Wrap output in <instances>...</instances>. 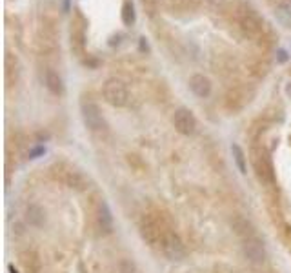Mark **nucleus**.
Here are the masks:
<instances>
[{
    "instance_id": "18",
    "label": "nucleus",
    "mask_w": 291,
    "mask_h": 273,
    "mask_svg": "<svg viewBox=\"0 0 291 273\" xmlns=\"http://www.w3.org/2000/svg\"><path fill=\"white\" fill-rule=\"evenodd\" d=\"M20 264L26 273H38L40 272V260L36 257L35 252H24L20 253Z\"/></svg>"
},
{
    "instance_id": "4",
    "label": "nucleus",
    "mask_w": 291,
    "mask_h": 273,
    "mask_svg": "<svg viewBox=\"0 0 291 273\" xmlns=\"http://www.w3.org/2000/svg\"><path fill=\"white\" fill-rule=\"evenodd\" d=\"M167 228L160 220L153 218L151 215H146L142 220H140V235L142 239L151 246V248H157L160 250V244H162V239L166 235Z\"/></svg>"
},
{
    "instance_id": "30",
    "label": "nucleus",
    "mask_w": 291,
    "mask_h": 273,
    "mask_svg": "<svg viewBox=\"0 0 291 273\" xmlns=\"http://www.w3.org/2000/svg\"><path fill=\"white\" fill-rule=\"evenodd\" d=\"M62 11H64V13H70V11H71L70 0H64V2H62Z\"/></svg>"
},
{
    "instance_id": "7",
    "label": "nucleus",
    "mask_w": 291,
    "mask_h": 273,
    "mask_svg": "<svg viewBox=\"0 0 291 273\" xmlns=\"http://www.w3.org/2000/svg\"><path fill=\"white\" fill-rule=\"evenodd\" d=\"M173 126L181 135H193L197 131V118H195L193 111L187 108H179L173 113Z\"/></svg>"
},
{
    "instance_id": "29",
    "label": "nucleus",
    "mask_w": 291,
    "mask_h": 273,
    "mask_svg": "<svg viewBox=\"0 0 291 273\" xmlns=\"http://www.w3.org/2000/svg\"><path fill=\"white\" fill-rule=\"evenodd\" d=\"M278 6L284 7V9H288V7H291V0H275Z\"/></svg>"
},
{
    "instance_id": "11",
    "label": "nucleus",
    "mask_w": 291,
    "mask_h": 273,
    "mask_svg": "<svg viewBox=\"0 0 291 273\" xmlns=\"http://www.w3.org/2000/svg\"><path fill=\"white\" fill-rule=\"evenodd\" d=\"M189 89L193 91V95H197L199 98H208L211 95V89H213V84L206 75L202 73H195L189 78Z\"/></svg>"
},
{
    "instance_id": "6",
    "label": "nucleus",
    "mask_w": 291,
    "mask_h": 273,
    "mask_svg": "<svg viewBox=\"0 0 291 273\" xmlns=\"http://www.w3.org/2000/svg\"><path fill=\"white\" fill-rule=\"evenodd\" d=\"M160 250L166 255L169 260H182L186 257V248L182 244L181 237L175 232L167 230L164 239H162V244H160Z\"/></svg>"
},
{
    "instance_id": "32",
    "label": "nucleus",
    "mask_w": 291,
    "mask_h": 273,
    "mask_svg": "<svg viewBox=\"0 0 291 273\" xmlns=\"http://www.w3.org/2000/svg\"><path fill=\"white\" fill-rule=\"evenodd\" d=\"M286 91H288V95L291 97V84H288V88H286Z\"/></svg>"
},
{
    "instance_id": "15",
    "label": "nucleus",
    "mask_w": 291,
    "mask_h": 273,
    "mask_svg": "<svg viewBox=\"0 0 291 273\" xmlns=\"http://www.w3.org/2000/svg\"><path fill=\"white\" fill-rule=\"evenodd\" d=\"M62 180L66 184L70 186L71 190H76V191H82L86 190V186H88V180L84 177L80 171L76 170H66L62 173Z\"/></svg>"
},
{
    "instance_id": "26",
    "label": "nucleus",
    "mask_w": 291,
    "mask_h": 273,
    "mask_svg": "<svg viewBox=\"0 0 291 273\" xmlns=\"http://www.w3.org/2000/svg\"><path fill=\"white\" fill-rule=\"evenodd\" d=\"M124 37H122V33H117V35H111L109 37V40H108V44L109 46H118L120 44V40H122Z\"/></svg>"
},
{
    "instance_id": "17",
    "label": "nucleus",
    "mask_w": 291,
    "mask_h": 273,
    "mask_svg": "<svg viewBox=\"0 0 291 273\" xmlns=\"http://www.w3.org/2000/svg\"><path fill=\"white\" fill-rule=\"evenodd\" d=\"M98 226L104 233L113 232V215H111L108 202H100L98 206Z\"/></svg>"
},
{
    "instance_id": "21",
    "label": "nucleus",
    "mask_w": 291,
    "mask_h": 273,
    "mask_svg": "<svg viewBox=\"0 0 291 273\" xmlns=\"http://www.w3.org/2000/svg\"><path fill=\"white\" fill-rule=\"evenodd\" d=\"M231 153H233V160H235L238 171H240L242 175H246V173H248V157H246L244 150L238 144H231Z\"/></svg>"
},
{
    "instance_id": "24",
    "label": "nucleus",
    "mask_w": 291,
    "mask_h": 273,
    "mask_svg": "<svg viewBox=\"0 0 291 273\" xmlns=\"http://www.w3.org/2000/svg\"><path fill=\"white\" fill-rule=\"evenodd\" d=\"M120 273H139V270H137V266H135V262L133 260H120Z\"/></svg>"
},
{
    "instance_id": "12",
    "label": "nucleus",
    "mask_w": 291,
    "mask_h": 273,
    "mask_svg": "<svg viewBox=\"0 0 291 273\" xmlns=\"http://www.w3.org/2000/svg\"><path fill=\"white\" fill-rule=\"evenodd\" d=\"M231 226H233V230L235 233L240 237L242 240H248V239H255L256 237V230L255 226L251 224V220H248L246 217H235L231 220Z\"/></svg>"
},
{
    "instance_id": "25",
    "label": "nucleus",
    "mask_w": 291,
    "mask_h": 273,
    "mask_svg": "<svg viewBox=\"0 0 291 273\" xmlns=\"http://www.w3.org/2000/svg\"><path fill=\"white\" fill-rule=\"evenodd\" d=\"M288 58H290V55H288V51L286 49H277V62L278 64H286L288 62Z\"/></svg>"
},
{
    "instance_id": "2",
    "label": "nucleus",
    "mask_w": 291,
    "mask_h": 273,
    "mask_svg": "<svg viewBox=\"0 0 291 273\" xmlns=\"http://www.w3.org/2000/svg\"><path fill=\"white\" fill-rule=\"evenodd\" d=\"M102 97L104 100L113 108H126L129 102V91L124 80L120 78H108L102 86Z\"/></svg>"
},
{
    "instance_id": "10",
    "label": "nucleus",
    "mask_w": 291,
    "mask_h": 273,
    "mask_svg": "<svg viewBox=\"0 0 291 273\" xmlns=\"http://www.w3.org/2000/svg\"><path fill=\"white\" fill-rule=\"evenodd\" d=\"M4 78H6L7 89L17 86L20 78V64H18L17 55H13L11 51H6V57H4Z\"/></svg>"
},
{
    "instance_id": "27",
    "label": "nucleus",
    "mask_w": 291,
    "mask_h": 273,
    "mask_svg": "<svg viewBox=\"0 0 291 273\" xmlns=\"http://www.w3.org/2000/svg\"><path fill=\"white\" fill-rule=\"evenodd\" d=\"M139 48L142 53H149V44H147V40H146V37H140L139 39Z\"/></svg>"
},
{
    "instance_id": "16",
    "label": "nucleus",
    "mask_w": 291,
    "mask_h": 273,
    "mask_svg": "<svg viewBox=\"0 0 291 273\" xmlns=\"http://www.w3.org/2000/svg\"><path fill=\"white\" fill-rule=\"evenodd\" d=\"M26 220L33 228H42V226L46 224V212H44V208H40L38 204H29L28 210H26Z\"/></svg>"
},
{
    "instance_id": "28",
    "label": "nucleus",
    "mask_w": 291,
    "mask_h": 273,
    "mask_svg": "<svg viewBox=\"0 0 291 273\" xmlns=\"http://www.w3.org/2000/svg\"><path fill=\"white\" fill-rule=\"evenodd\" d=\"M44 148H35V150L29 151V155H31V158H36V155H40V153H44Z\"/></svg>"
},
{
    "instance_id": "19",
    "label": "nucleus",
    "mask_w": 291,
    "mask_h": 273,
    "mask_svg": "<svg viewBox=\"0 0 291 273\" xmlns=\"http://www.w3.org/2000/svg\"><path fill=\"white\" fill-rule=\"evenodd\" d=\"M248 69H250L251 75L255 77H266L268 75V71H270V62L266 60V58H251L250 62H248Z\"/></svg>"
},
{
    "instance_id": "13",
    "label": "nucleus",
    "mask_w": 291,
    "mask_h": 273,
    "mask_svg": "<svg viewBox=\"0 0 291 273\" xmlns=\"http://www.w3.org/2000/svg\"><path fill=\"white\" fill-rule=\"evenodd\" d=\"M226 108L231 109V111H236L240 109L246 102H250V97L246 95V91L242 88H231L226 95Z\"/></svg>"
},
{
    "instance_id": "8",
    "label": "nucleus",
    "mask_w": 291,
    "mask_h": 273,
    "mask_svg": "<svg viewBox=\"0 0 291 273\" xmlns=\"http://www.w3.org/2000/svg\"><path fill=\"white\" fill-rule=\"evenodd\" d=\"M242 253L251 264H264V260L268 257L266 246H264V242L258 237L242 240Z\"/></svg>"
},
{
    "instance_id": "23",
    "label": "nucleus",
    "mask_w": 291,
    "mask_h": 273,
    "mask_svg": "<svg viewBox=\"0 0 291 273\" xmlns=\"http://www.w3.org/2000/svg\"><path fill=\"white\" fill-rule=\"evenodd\" d=\"M140 4L144 7V13L149 19H155L159 13V0H140Z\"/></svg>"
},
{
    "instance_id": "14",
    "label": "nucleus",
    "mask_w": 291,
    "mask_h": 273,
    "mask_svg": "<svg viewBox=\"0 0 291 273\" xmlns=\"http://www.w3.org/2000/svg\"><path fill=\"white\" fill-rule=\"evenodd\" d=\"M44 84H46V88L56 97H62L66 88H64V80L62 77L56 73L55 69H46V75H44Z\"/></svg>"
},
{
    "instance_id": "1",
    "label": "nucleus",
    "mask_w": 291,
    "mask_h": 273,
    "mask_svg": "<svg viewBox=\"0 0 291 273\" xmlns=\"http://www.w3.org/2000/svg\"><path fill=\"white\" fill-rule=\"evenodd\" d=\"M228 15L231 19V24L236 27L238 35L244 39L256 40L258 37H262L266 33V26H264L260 15L244 2H235L233 11H228Z\"/></svg>"
},
{
    "instance_id": "3",
    "label": "nucleus",
    "mask_w": 291,
    "mask_h": 273,
    "mask_svg": "<svg viewBox=\"0 0 291 273\" xmlns=\"http://www.w3.org/2000/svg\"><path fill=\"white\" fill-rule=\"evenodd\" d=\"M80 115H82L84 124L90 131H93V133L108 131V122H106L102 111L97 106V102H93L91 98H84L80 102Z\"/></svg>"
},
{
    "instance_id": "9",
    "label": "nucleus",
    "mask_w": 291,
    "mask_h": 273,
    "mask_svg": "<svg viewBox=\"0 0 291 273\" xmlns=\"http://www.w3.org/2000/svg\"><path fill=\"white\" fill-rule=\"evenodd\" d=\"M253 166L258 178L264 182H273V166H271L270 155L264 150H253Z\"/></svg>"
},
{
    "instance_id": "31",
    "label": "nucleus",
    "mask_w": 291,
    "mask_h": 273,
    "mask_svg": "<svg viewBox=\"0 0 291 273\" xmlns=\"http://www.w3.org/2000/svg\"><path fill=\"white\" fill-rule=\"evenodd\" d=\"M206 2H208L209 6H222L226 0H206Z\"/></svg>"
},
{
    "instance_id": "22",
    "label": "nucleus",
    "mask_w": 291,
    "mask_h": 273,
    "mask_svg": "<svg viewBox=\"0 0 291 273\" xmlns=\"http://www.w3.org/2000/svg\"><path fill=\"white\" fill-rule=\"evenodd\" d=\"M120 19H122V24L126 27H131L137 20V13H135V6H133L131 0H124L122 4V11H120Z\"/></svg>"
},
{
    "instance_id": "20",
    "label": "nucleus",
    "mask_w": 291,
    "mask_h": 273,
    "mask_svg": "<svg viewBox=\"0 0 291 273\" xmlns=\"http://www.w3.org/2000/svg\"><path fill=\"white\" fill-rule=\"evenodd\" d=\"M9 17H11V15H9ZM11 20H13V24L6 19L7 27L13 31V39H15V42H17V46H18L20 49H24V27H22V24H20V19L15 15V17H11Z\"/></svg>"
},
{
    "instance_id": "5",
    "label": "nucleus",
    "mask_w": 291,
    "mask_h": 273,
    "mask_svg": "<svg viewBox=\"0 0 291 273\" xmlns=\"http://www.w3.org/2000/svg\"><path fill=\"white\" fill-rule=\"evenodd\" d=\"M86 27L88 22L84 19L80 11H75V17L70 24V46L71 51L76 57H84V49H86Z\"/></svg>"
}]
</instances>
